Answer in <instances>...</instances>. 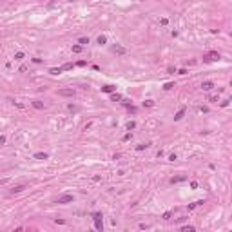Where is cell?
<instances>
[{
  "mask_svg": "<svg viewBox=\"0 0 232 232\" xmlns=\"http://www.w3.org/2000/svg\"><path fill=\"white\" fill-rule=\"evenodd\" d=\"M92 218H94V225H96V228H98V230H102V228H103V225H102V214H100V212H94V214H92Z\"/></svg>",
  "mask_w": 232,
  "mask_h": 232,
  "instance_id": "cell-1",
  "label": "cell"
},
{
  "mask_svg": "<svg viewBox=\"0 0 232 232\" xmlns=\"http://www.w3.org/2000/svg\"><path fill=\"white\" fill-rule=\"evenodd\" d=\"M73 194H64V196H60L58 199H56V203H71L73 201Z\"/></svg>",
  "mask_w": 232,
  "mask_h": 232,
  "instance_id": "cell-2",
  "label": "cell"
},
{
  "mask_svg": "<svg viewBox=\"0 0 232 232\" xmlns=\"http://www.w3.org/2000/svg\"><path fill=\"white\" fill-rule=\"evenodd\" d=\"M207 62H212V60H219V53H208V55L203 56Z\"/></svg>",
  "mask_w": 232,
  "mask_h": 232,
  "instance_id": "cell-3",
  "label": "cell"
},
{
  "mask_svg": "<svg viewBox=\"0 0 232 232\" xmlns=\"http://www.w3.org/2000/svg\"><path fill=\"white\" fill-rule=\"evenodd\" d=\"M58 94H60V96H74V91H73V89H60Z\"/></svg>",
  "mask_w": 232,
  "mask_h": 232,
  "instance_id": "cell-4",
  "label": "cell"
},
{
  "mask_svg": "<svg viewBox=\"0 0 232 232\" xmlns=\"http://www.w3.org/2000/svg\"><path fill=\"white\" fill-rule=\"evenodd\" d=\"M201 89H203V91H210V89H214V82H203V83H201Z\"/></svg>",
  "mask_w": 232,
  "mask_h": 232,
  "instance_id": "cell-5",
  "label": "cell"
},
{
  "mask_svg": "<svg viewBox=\"0 0 232 232\" xmlns=\"http://www.w3.org/2000/svg\"><path fill=\"white\" fill-rule=\"evenodd\" d=\"M112 51L116 53V55H125V47H122V45H114V47H112Z\"/></svg>",
  "mask_w": 232,
  "mask_h": 232,
  "instance_id": "cell-6",
  "label": "cell"
},
{
  "mask_svg": "<svg viewBox=\"0 0 232 232\" xmlns=\"http://www.w3.org/2000/svg\"><path fill=\"white\" fill-rule=\"evenodd\" d=\"M183 114H185V107H181V109H180V111L176 112V116H174V120H176V122H178V120H181V118H183Z\"/></svg>",
  "mask_w": 232,
  "mask_h": 232,
  "instance_id": "cell-7",
  "label": "cell"
},
{
  "mask_svg": "<svg viewBox=\"0 0 232 232\" xmlns=\"http://www.w3.org/2000/svg\"><path fill=\"white\" fill-rule=\"evenodd\" d=\"M35 158H36V160H47L49 156H47V152H36Z\"/></svg>",
  "mask_w": 232,
  "mask_h": 232,
  "instance_id": "cell-8",
  "label": "cell"
},
{
  "mask_svg": "<svg viewBox=\"0 0 232 232\" xmlns=\"http://www.w3.org/2000/svg\"><path fill=\"white\" fill-rule=\"evenodd\" d=\"M49 73H51V74H60V73H62V67H51Z\"/></svg>",
  "mask_w": 232,
  "mask_h": 232,
  "instance_id": "cell-9",
  "label": "cell"
},
{
  "mask_svg": "<svg viewBox=\"0 0 232 232\" xmlns=\"http://www.w3.org/2000/svg\"><path fill=\"white\" fill-rule=\"evenodd\" d=\"M111 100H112V102H120V100H122V94L114 92V94H111Z\"/></svg>",
  "mask_w": 232,
  "mask_h": 232,
  "instance_id": "cell-10",
  "label": "cell"
},
{
  "mask_svg": "<svg viewBox=\"0 0 232 232\" xmlns=\"http://www.w3.org/2000/svg\"><path fill=\"white\" fill-rule=\"evenodd\" d=\"M33 107H35V109H44V103L38 102V100H35V102H33Z\"/></svg>",
  "mask_w": 232,
  "mask_h": 232,
  "instance_id": "cell-11",
  "label": "cell"
},
{
  "mask_svg": "<svg viewBox=\"0 0 232 232\" xmlns=\"http://www.w3.org/2000/svg\"><path fill=\"white\" fill-rule=\"evenodd\" d=\"M102 91H103V92H112V91H114V85H103Z\"/></svg>",
  "mask_w": 232,
  "mask_h": 232,
  "instance_id": "cell-12",
  "label": "cell"
},
{
  "mask_svg": "<svg viewBox=\"0 0 232 232\" xmlns=\"http://www.w3.org/2000/svg\"><path fill=\"white\" fill-rule=\"evenodd\" d=\"M181 230L183 232H194V227H192V225H185V227H181Z\"/></svg>",
  "mask_w": 232,
  "mask_h": 232,
  "instance_id": "cell-13",
  "label": "cell"
},
{
  "mask_svg": "<svg viewBox=\"0 0 232 232\" xmlns=\"http://www.w3.org/2000/svg\"><path fill=\"white\" fill-rule=\"evenodd\" d=\"M183 180H185V176H178V178H172L171 183H178V181H183Z\"/></svg>",
  "mask_w": 232,
  "mask_h": 232,
  "instance_id": "cell-14",
  "label": "cell"
},
{
  "mask_svg": "<svg viewBox=\"0 0 232 232\" xmlns=\"http://www.w3.org/2000/svg\"><path fill=\"white\" fill-rule=\"evenodd\" d=\"M105 42H107V38H105L103 35H100V36H98V44L102 45V44H105Z\"/></svg>",
  "mask_w": 232,
  "mask_h": 232,
  "instance_id": "cell-15",
  "label": "cell"
},
{
  "mask_svg": "<svg viewBox=\"0 0 232 232\" xmlns=\"http://www.w3.org/2000/svg\"><path fill=\"white\" fill-rule=\"evenodd\" d=\"M24 56H26L24 53H22V51H18L17 55H15V60H22V58H24Z\"/></svg>",
  "mask_w": 232,
  "mask_h": 232,
  "instance_id": "cell-16",
  "label": "cell"
},
{
  "mask_svg": "<svg viewBox=\"0 0 232 232\" xmlns=\"http://www.w3.org/2000/svg\"><path fill=\"white\" fill-rule=\"evenodd\" d=\"M69 69H73V64H64L62 65V71H69Z\"/></svg>",
  "mask_w": 232,
  "mask_h": 232,
  "instance_id": "cell-17",
  "label": "cell"
},
{
  "mask_svg": "<svg viewBox=\"0 0 232 232\" xmlns=\"http://www.w3.org/2000/svg\"><path fill=\"white\" fill-rule=\"evenodd\" d=\"M147 147H149V145H147V143H140V145L136 147V149H138V151H143V149H147Z\"/></svg>",
  "mask_w": 232,
  "mask_h": 232,
  "instance_id": "cell-18",
  "label": "cell"
},
{
  "mask_svg": "<svg viewBox=\"0 0 232 232\" xmlns=\"http://www.w3.org/2000/svg\"><path fill=\"white\" fill-rule=\"evenodd\" d=\"M80 45H85V44H89V38H80Z\"/></svg>",
  "mask_w": 232,
  "mask_h": 232,
  "instance_id": "cell-19",
  "label": "cell"
},
{
  "mask_svg": "<svg viewBox=\"0 0 232 232\" xmlns=\"http://www.w3.org/2000/svg\"><path fill=\"white\" fill-rule=\"evenodd\" d=\"M73 51H74V53H80V51H82V45H80V44H78V45H73Z\"/></svg>",
  "mask_w": 232,
  "mask_h": 232,
  "instance_id": "cell-20",
  "label": "cell"
},
{
  "mask_svg": "<svg viewBox=\"0 0 232 232\" xmlns=\"http://www.w3.org/2000/svg\"><path fill=\"white\" fill-rule=\"evenodd\" d=\"M24 189H26L24 185H18V187H15V189H13V192H20V190H24Z\"/></svg>",
  "mask_w": 232,
  "mask_h": 232,
  "instance_id": "cell-21",
  "label": "cell"
},
{
  "mask_svg": "<svg viewBox=\"0 0 232 232\" xmlns=\"http://www.w3.org/2000/svg\"><path fill=\"white\" fill-rule=\"evenodd\" d=\"M174 87V83H165V85H163V89L165 91H169V89H172Z\"/></svg>",
  "mask_w": 232,
  "mask_h": 232,
  "instance_id": "cell-22",
  "label": "cell"
},
{
  "mask_svg": "<svg viewBox=\"0 0 232 232\" xmlns=\"http://www.w3.org/2000/svg\"><path fill=\"white\" fill-rule=\"evenodd\" d=\"M134 127H136V125H134V122H129V123H127V129H129V131H131V129H134Z\"/></svg>",
  "mask_w": 232,
  "mask_h": 232,
  "instance_id": "cell-23",
  "label": "cell"
},
{
  "mask_svg": "<svg viewBox=\"0 0 232 232\" xmlns=\"http://www.w3.org/2000/svg\"><path fill=\"white\" fill-rule=\"evenodd\" d=\"M145 105H147V107H152V105H154V102H152V100H147Z\"/></svg>",
  "mask_w": 232,
  "mask_h": 232,
  "instance_id": "cell-24",
  "label": "cell"
},
{
  "mask_svg": "<svg viewBox=\"0 0 232 232\" xmlns=\"http://www.w3.org/2000/svg\"><path fill=\"white\" fill-rule=\"evenodd\" d=\"M2 143H6V138H4V136H0V145H2Z\"/></svg>",
  "mask_w": 232,
  "mask_h": 232,
  "instance_id": "cell-25",
  "label": "cell"
}]
</instances>
